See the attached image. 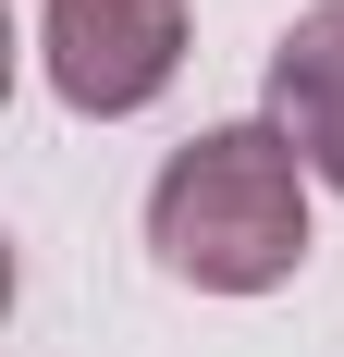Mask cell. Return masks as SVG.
<instances>
[{"mask_svg": "<svg viewBox=\"0 0 344 357\" xmlns=\"http://www.w3.org/2000/svg\"><path fill=\"white\" fill-rule=\"evenodd\" d=\"M49 99L86 123H123L185 74V0H37Z\"/></svg>", "mask_w": 344, "mask_h": 357, "instance_id": "7a4b0ae2", "label": "cell"}, {"mask_svg": "<svg viewBox=\"0 0 344 357\" xmlns=\"http://www.w3.org/2000/svg\"><path fill=\"white\" fill-rule=\"evenodd\" d=\"M271 123H283V148L308 160V185L344 197V0H308V13L271 37Z\"/></svg>", "mask_w": 344, "mask_h": 357, "instance_id": "3957f363", "label": "cell"}, {"mask_svg": "<svg viewBox=\"0 0 344 357\" xmlns=\"http://www.w3.org/2000/svg\"><path fill=\"white\" fill-rule=\"evenodd\" d=\"M148 247L197 296H271L308 271V160L283 123H209L148 185Z\"/></svg>", "mask_w": 344, "mask_h": 357, "instance_id": "6da1fadb", "label": "cell"}]
</instances>
